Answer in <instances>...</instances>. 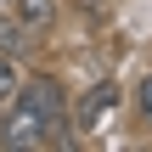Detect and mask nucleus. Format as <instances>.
Instances as JSON below:
<instances>
[{
	"mask_svg": "<svg viewBox=\"0 0 152 152\" xmlns=\"http://www.w3.org/2000/svg\"><path fill=\"white\" fill-rule=\"evenodd\" d=\"M0 147L28 152V147H73L68 135V90L51 73H34L11 90L6 113H0Z\"/></svg>",
	"mask_w": 152,
	"mask_h": 152,
	"instance_id": "nucleus-1",
	"label": "nucleus"
},
{
	"mask_svg": "<svg viewBox=\"0 0 152 152\" xmlns=\"http://www.w3.org/2000/svg\"><path fill=\"white\" fill-rule=\"evenodd\" d=\"M11 17H17L28 34H51V23H56V0H11Z\"/></svg>",
	"mask_w": 152,
	"mask_h": 152,
	"instance_id": "nucleus-2",
	"label": "nucleus"
},
{
	"mask_svg": "<svg viewBox=\"0 0 152 152\" xmlns=\"http://www.w3.org/2000/svg\"><path fill=\"white\" fill-rule=\"evenodd\" d=\"M23 45H34V34H28V28H23L11 11H0V51H6V56H17Z\"/></svg>",
	"mask_w": 152,
	"mask_h": 152,
	"instance_id": "nucleus-3",
	"label": "nucleus"
},
{
	"mask_svg": "<svg viewBox=\"0 0 152 152\" xmlns=\"http://www.w3.org/2000/svg\"><path fill=\"white\" fill-rule=\"evenodd\" d=\"M113 102H118V90H113V85H102V90H96V96H90V107H85V113H79V124H85V130H96V124H102V113H107V107H113Z\"/></svg>",
	"mask_w": 152,
	"mask_h": 152,
	"instance_id": "nucleus-4",
	"label": "nucleus"
},
{
	"mask_svg": "<svg viewBox=\"0 0 152 152\" xmlns=\"http://www.w3.org/2000/svg\"><path fill=\"white\" fill-rule=\"evenodd\" d=\"M17 85H23V73H17V62H11V56L0 51V107L11 102V90H17Z\"/></svg>",
	"mask_w": 152,
	"mask_h": 152,
	"instance_id": "nucleus-5",
	"label": "nucleus"
},
{
	"mask_svg": "<svg viewBox=\"0 0 152 152\" xmlns=\"http://www.w3.org/2000/svg\"><path fill=\"white\" fill-rule=\"evenodd\" d=\"M135 102H141V118L152 124V79H141V96H135Z\"/></svg>",
	"mask_w": 152,
	"mask_h": 152,
	"instance_id": "nucleus-6",
	"label": "nucleus"
}]
</instances>
